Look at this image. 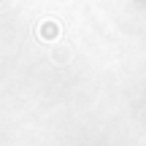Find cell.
Listing matches in <instances>:
<instances>
[{
	"label": "cell",
	"mask_w": 146,
	"mask_h": 146,
	"mask_svg": "<svg viewBox=\"0 0 146 146\" xmlns=\"http://www.w3.org/2000/svg\"><path fill=\"white\" fill-rule=\"evenodd\" d=\"M38 38H41V41H57L60 38V25L54 19L41 22V25H38Z\"/></svg>",
	"instance_id": "obj_1"
}]
</instances>
